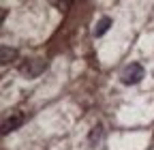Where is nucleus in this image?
I'll return each mask as SVG.
<instances>
[{"label":"nucleus","instance_id":"1","mask_svg":"<svg viewBox=\"0 0 154 150\" xmlns=\"http://www.w3.org/2000/svg\"><path fill=\"white\" fill-rule=\"evenodd\" d=\"M141 80H143V67L137 64V62H131L120 73V82L126 84V86H135V84H139Z\"/></svg>","mask_w":154,"mask_h":150},{"label":"nucleus","instance_id":"2","mask_svg":"<svg viewBox=\"0 0 154 150\" xmlns=\"http://www.w3.org/2000/svg\"><path fill=\"white\" fill-rule=\"evenodd\" d=\"M47 69V62L45 60H41V58H32V60H28L26 64H22V73L26 75V77H38L43 71Z\"/></svg>","mask_w":154,"mask_h":150},{"label":"nucleus","instance_id":"3","mask_svg":"<svg viewBox=\"0 0 154 150\" xmlns=\"http://www.w3.org/2000/svg\"><path fill=\"white\" fill-rule=\"evenodd\" d=\"M24 120H26V116L22 114V111H11V116L5 118V122H2V135H9L11 131L19 129L24 124Z\"/></svg>","mask_w":154,"mask_h":150},{"label":"nucleus","instance_id":"4","mask_svg":"<svg viewBox=\"0 0 154 150\" xmlns=\"http://www.w3.org/2000/svg\"><path fill=\"white\" fill-rule=\"evenodd\" d=\"M17 58V49L9 47V45H2V49H0V62L2 64H9L11 60Z\"/></svg>","mask_w":154,"mask_h":150},{"label":"nucleus","instance_id":"5","mask_svg":"<svg viewBox=\"0 0 154 150\" xmlns=\"http://www.w3.org/2000/svg\"><path fill=\"white\" fill-rule=\"evenodd\" d=\"M109 26H111V20H109V17H101V20L96 22V26H94L92 34H94V36H103V34L109 30Z\"/></svg>","mask_w":154,"mask_h":150},{"label":"nucleus","instance_id":"6","mask_svg":"<svg viewBox=\"0 0 154 150\" xmlns=\"http://www.w3.org/2000/svg\"><path fill=\"white\" fill-rule=\"evenodd\" d=\"M101 137H103V127H94V129H92V133H90V142L94 144V139L99 142Z\"/></svg>","mask_w":154,"mask_h":150}]
</instances>
